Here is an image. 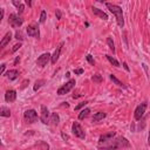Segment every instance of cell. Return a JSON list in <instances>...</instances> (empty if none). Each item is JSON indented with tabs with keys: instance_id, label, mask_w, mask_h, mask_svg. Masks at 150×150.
Masks as SVG:
<instances>
[{
	"instance_id": "obj_1",
	"label": "cell",
	"mask_w": 150,
	"mask_h": 150,
	"mask_svg": "<svg viewBox=\"0 0 150 150\" xmlns=\"http://www.w3.org/2000/svg\"><path fill=\"white\" fill-rule=\"evenodd\" d=\"M129 146H130L129 141L124 137H116L108 142L98 143V148L105 149V150H118V149H124V148H129Z\"/></svg>"
},
{
	"instance_id": "obj_2",
	"label": "cell",
	"mask_w": 150,
	"mask_h": 150,
	"mask_svg": "<svg viewBox=\"0 0 150 150\" xmlns=\"http://www.w3.org/2000/svg\"><path fill=\"white\" fill-rule=\"evenodd\" d=\"M105 6L108 7V9L115 15L116 18V21H117V25L122 28L124 26V20H123V13H122V8L117 5H114V4H110V2H107Z\"/></svg>"
},
{
	"instance_id": "obj_3",
	"label": "cell",
	"mask_w": 150,
	"mask_h": 150,
	"mask_svg": "<svg viewBox=\"0 0 150 150\" xmlns=\"http://www.w3.org/2000/svg\"><path fill=\"white\" fill-rule=\"evenodd\" d=\"M23 118L27 123H34L38 121V112L34 109H28L23 112Z\"/></svg>"
},
{
	"instance_id": "obj_4",
	"label": "cell",
	"mask_w": 150,
	"mask_h": 150,
	"mask_svg": "<svg viewBox=\"0 0 150 150\" xmlns=\"http://www.w3.org/2000/svg\"><path fill=\"white\" fill-rule=\"evenodd\" d=\"M75 86V80H69L66 84H63L62 87H60L57 89V95H64L67 94L68 91H70Z\"/></svg>"
},
{
	"instance_id": "obj_5",
	"label": "cell",
	"mask_w": 150,
	"mask_h": 150,
	"mask_svg": "<svg viewBox=\"0 0 150 150\" xmlns=\"http://www.w3.org/2000/svg\"><path fill=\"white\" fill-rule=\"evenodd\" d=\"M71 131H73V134L76 136V137H79V138H84L86 137V134H84V130L82 129V127L77 123V122H74L73 124H71Z\"/></svg>"
},
{
	"instance_id": "obj_6",
	"label": "cell",
	"mask_w": 150,
	"mask_h": 150,
	"mask_svg": "<svg viewBox=\"0 0 150 150\" xmlns=\"http://www.w3.org/2000/svg\"><path fill=\"white\" fill-rule=\"evenodd\" d=\"M8 22H9V25L12 26V27H20L22 23H23V20L21 19V18H19L16 14H9V18H8Z\"/></svg>"
},
{
	"instance_id": "obj_7",
	"label": "cell",
	"mask_w": 150,
	"mask_h": 150,
	"mask_svg": "<svg viewBox=\"0 0 150 150\" xmlns=\"http://www.w3.org/2000/svg\"><path fill=\"white\" fill-rule=\"evenodd\" d=\"M49 60H52V55L49 53H43L42 55H40L36 60V64L39 67H45L47 66V63L49 62Z\"/></svg>"
},
{
	"instance_id": "obj_8",
	"label": "cell",
	"mask_w": 150,
	"mask_h": 150,
	"mask_svg": "<svg viewBox=\"0 0 150 150\" xmlns=\"http://www.w3.org/2000/svg\"><path fill=\"white\" fill-rule=\"evenodd\" d=\"M27 34L29 36H33V38H36L39 39L40 38V30H39V27L36 23H30L28 27H27Z\"/></svg>"
},
{
	"instance_id": "obj_9",
	"label": "cell",
	"mask_w": 150,
	"mask_h": 150,
	"mask_svg": "<svg viewBox=\"0 0 150 150\" xmlns=\"http://www.w3.org/2000/svg\"><path fill=\"white\" fill-rule=\"evenodd\" d=\"M145 109H146V102L141 103V104L136 108L135 114H134V116H135V120H136V121H139V120L143 117V115H144V112H145Z\"/></svg>"
},
{
	"instance_id": "obj_10",
	"label": "cell",
	"mask_w": 150,
	"mask_h": 150,
	"mask_svg": "<svg viewBox=\"0 0 150 150\" xmlns=\"http://www.w3.org/2000/svg\"><path fill=\"white\" fill-rule=\"evenodd\" d=\"M40 120L43 124H47L49 123V111L47 109L46 105H41V116H40Z\"/></svg>"
},
{
	"instance_id": "obj_11",
	"label": "cell",
	"mask_w": 150,
	"mask_h": 150,
	"mask_svg": "<svg viewBox=\"0 0 150 150\" xmlns=\"http://www.w3.org/2000/svg\"><path fill=\"white\" fill-rule=\"evenodd\" d=\"M116 136V132L115 131H109L104 135H101L100 136V139H98V143H104V142H108L110 139H112L114 137Z\"/></svg>"
},
{
	"instance_id": "obj_12",
	"label": "cell",
	"mask_w": 150,
	"mask_h": 150,
	"mask_svg": "<svg viewBox=\"0 0 150 150\" xmlns=\"http://www.w3.org/2000/svg\"><path fill=\"white\" fill-rule=\"evenodd\" d=\"M62 46H63V42H60L59 43V46L56 47V49H55V52H54V54L52 55V63L54 64V63H56V61L59 60V56H60V53H61V48H62Z\"/></svg>"
},
{
	"instance_id": "obj_13",
	"label": "cell",
	"mask_w": 150,
	"mask_h": 150,
	"mask_svg": "<svg viewBox=\"0 0 150 150\" xmlns=\"http://www.w3.org/2000/svg\"><path fill=\"white\" fill-rule=\"evenodd\" d=\"M16 98V91L11 89V90H7L6 94H5V100L6 102H14Z\"/></svg>"
},
{
	"instance_id": "obj_14",
	"label": "cell",
	"mask_w": 150,
	"mask_h": 150,
	"mask_svg": "<svg viewBox=\"0 0 150 150\" xmlns=\"http://www.w3.org/2000/svg\"><path fill=\"white\" fill-rule=\"evenodd\" d=\"M91 12H93L95 15H97L98 18H101V19H103V20H108V15H107L103 11H101V9H98V8H96V7H91Z\"/></svg>"
},
{
	"instance_id": "obj_15",
	"label": "cell",
	"mask_w": 150,
	"mask_h": 150,
	"mask_svg": "<svg viewBox=\"0 0 150 150\" xmlns=\"http://www.w3.org/2000/svg\"><path fill=\"white\" fill-rule=\"evenodd\" d=\"M11 39H12V33H11V32H7V33H6V35L2 38V40H1V42H0V47H2V48H4L7 43H9Z\"/></svg>"
},
{
	"instance_id": "obj_16",
	"label": "cell",
	"mask_w": 150,
	"mask_h": 150,
	"mask_svg": "<svg viewBox=\"0 0 150 150\" xmlns=\"http://www.w3.org/2000/svg\"><path fill=\"white\" fill-rule=\"evenodd\" d=\"M7 77L9 79V80H15V79H18V76H19V71L16 70V69H12V70H8L7 71Z\"/></svg>"
},
{
	"instance_id": "obj_17",
	"label": "cell",
	"mask_w": 150,
	"mask_h": 150,
	"mask_svg": "<svg viewBox=\"0 0 150 150\" xmlns=\"http://www.w3.org/2000/svg\"><path fill=\"white\" fill-rule=\"evenodd\" d=\"M104 117H105V112H103V111H98V112H96V114L93 116V122H98V121L103 120Z\"/></svg>"
},
{
	"instance_id": "obj_18",
	"label": "cell",
	"mask_w": 150,
	"mask_h": 150,
	"mask_svg": "<svg viewBox=\"0 0 150 150\" xmlns=\"http://www.w3.org/2000/svg\"><path fill=\"white\" fill-rule=\"evenodd\" d=\"M49 122H52V124H53V125H57V124H59V122H60V117H59V115H57L56 112H53V114L50 115Z\"/></svg>"
},
{
	"instance_id": "obj_19",
	"label": "cell",
	"mask_w": 150,
	"mask_h": 150,
	"mask_svg": "<svg viewBox=\"0 0 150 150\" xmlns=\"http://www.w3.org/2000/svg\"><path fill=\"white\" fill-rule=\"evenodd\" d=\"M0 115L2 117H9L11 116V110L8 108H6V107H1L0 108Z\"/></svg>"
},
{
	"instance_id": "obj_20",
	"label": "cell",
	"mask_w": 150,
	"mask_h": 150,
	"mask_svg": "<svg viewBox=\"0 0 150 150\" xmlns=\"http://www.w3.org/2000/svg\"><path fill=\"white\" fill-rule=\"evenodd\" d=\"M109 77H110V80H111V81H112V82H114L116 86H118V87H122V88H125V86H124V84H123V83H122V82H121L118 79H116V77H115V75L110 74V75H109Z\"/></svg>"
},
{
	"instance_id": "obj_21",
	"label": "cell",
	"mask_w": 150,
	"mask_h": 150,
	"mask_svg": "<svg viewBox=\"0 0 150 150\" xmlns=\"http://www.w3.org/2000/svg\"><path fill=\"white\" fill-rule=\"evenodd\" d=\"M89 112H90V109L89 108H86V109H83L80 114H79V120H83L84 117H87L88 115H89Z\"/></svg>"
},
{
	"instance_id": "obj_22",
	"label": "cell",
	"mask_w": 150,
	"mask_h": 150,
	"mask_svg": "<svg viewBox=\"0 0 150 150\" xmlns=\"http://www.w3.org/2000/svg\"><path fill=\"white\" fill-rule=\"evenodd\" d=\"M13 5L18 8V11H19V13H22L23 12V9H25V7H23V5L20 2V1H16V0H13Z\"/></svg>"
},
{
	"instance_id": "obj_23",
	"label": "cell",
	"mask_w": 150,
	"mask_h": 150,
	"mask_svg": "<svg viewBox=\"0 0 150 150\" xmlns=\"http://www.w3.org/2000/svg\"><path fill=\"white\" fill-rule=\"evenodd\" d=\"M105 57L108 59V61H109L111 64H114L115 67H120V62H118L115 57H112V56H110V55H105Z\"/></svg>"
},
{
	"instance_id": "obj_24",
	"label": "cell",
	"mask_w": 150,
	"mask_h": 150,
	"mask_svg": "<svg viewBox=\"0 0 150 150\" xmlns=\"http://www.w3.org/2000/svg\"><path fill=\"white\" fill-rule=\"evenodd\" d=\"M45 82H46L45 80H39V81H36V82H35V84H34V87H33V90H34V91H36L38 89H40V88L43 86V83H45Z\"/></svg>"
},
{
	"instance_id": "obj_25",
	"label": "cell",
	"mask_w": 150,
	"mask_h": 150,
	"mask_svg": "<svg viewBox=\"0 0 150 150\" xmlns=\"http://www.w3.org/2000/svg\"><path fill=\"white\" fill-rule=\"evenodd\" d=\"M107 43H108L109 48L112 50V53H115V45H114V41H112V38L111 36L107 38Z\"/></svg>"
},
{
	"instance_id": "obj_26",
	"label": "cell",
	"mask_w": 150,
	"mask_h": 150,
	"mask_svg": "<svg viewBox=\"0 0 150 150\" xmlns=\"http://www.w3.org/2000/svg\"><path fill=\"white\" fill-rule=\"evenodd\" d=\"M91 80H93L94 82H96V83H101V82H102V76H101L100 74H96V75H94V76L91 77Z\"/></svg>"
},
{
	"instance_id": "obj_27",
	"label": "cell",
	"mask_w": 150,
	"mask_h": 150,
	"mask_svg": "<svg viewBox=\"0 0 150 150\" xmlns=\"http://www.w3.org/2000/svg\"><path fill=\"white\" fill-rule=\"evenodd\" d=\"M46 21V11H42L41 12V15H40V22L43 23Z\"/></svg>"
},
{
	"instance_id": "obj_28",
	"label": "cell",
	"mask_w": 150,
	"mask_h": 150,
	"mask_svg": "<svg viewBox=\"0 0 150 150\" xmlns=\"http://www.w3.org/2000/svg\"><path fill=\"white\" fill-rule=\"evenodd\" d=\"M87 60H88V62H89L90 64H94V63H95V61H94V59H93V56H91L90 54L87 55Z\"/></svg>"
},
{
	"instance_id": "obj_29",
	"label": "cell",
	"mask_w": 150,
	"mask_h": 150,
	"mask_svg": "<svg viewBox=\"0 0 150 150\" xmlns=\"http://www.w3.org/2000/svg\"><path fill=\"white\" fill-rule=\"evenodd\" d=\"M87 103H88L87 101H84V102H81L79 105H76V107H75V110H79V109H81V108H82V107H84Z\"/></svg>"
},
{
	"instance_id": "obj_30",
	"label": "cell",
	"mask_w": 150,
	"mask_h": 150,
	"mask_svg": "<svg viewBox=\"0 0 150 150\" xmlns=\"http://www.w3.org/2000/svg\"><path fill=\"white\" fill-rule=\"evenodd\" d=\"M20 47H21V43L19 42V43H16V45H15V46L13 47V49H12V52H16V50H18V49H19Z\"/></svg>"
},
{
	"instance_id": "obj_31",
	"label": "cell",
	"mask_w": 150,
	"mask_h": 150,
	"mask_svg": "<svg viewBox=\"0 0 150 150\" xmlns=\"http://www.w3.org/2000/svg\"><path fill=\"white\" fill-rule=\"evenodd\" d=\"M74 73L77 74V75H80V74L83 73V69H81V68H80V69H74Z\"/></svg>"
},
{
	"instance_id": "obj_32",
	"label": "cell",
	"mask_w": 150,
	"mask_h": 150,
	"mask_svg": "<svg viewBox=\"0 0 150 150\" xmlns=\"http://www.w3.org/2000/svg\"><path fill=\"white\" fill-rule=\"evenodd\" d=\"M55 15H56V18H57V19H61V12H60V9H56Z\"/></svg>"
},
{
	"instance_id": "obj_33",
	"label": "cell",
	"mask_w": 150,
	"mask_h": 150,
	"mask_svg": "<svg viewBox=\"0 0 150 150\" xmlns=\"http://www.w3.org/2000/svg\"><path fill=\"white\" fill-rule=\"evenodd\" d=\"M15 36H16V39H18V40H22V36H21V34H20L19 32H16V34H15Z\"/></svg>"
},
{
	"instance_id": "obj_34",
	"label": "cell",
	"mask_w": 150,
	"mask_h": 150,
	"mask_svg": "<svg viewBox=\"0 0 150 150\" xmlns=\"http://www.w3.org/2000/svg\"><path fill=\"white\" fill-rule=\"evenodd\" d=\"M5 67H6V64H5V63H2V64H1V70H0V74H4V71H5Z\"/></svg>"
},
{
	"instance_id": "obj_35",
	"label": "cell",
	"mask_w": 150,
	"mask_h": 150,
	"mask_svg": "<svg viewBox=\"0 0 150 150\" xmlns=\"http://www.w3.org/2000/svg\"><path fill=\"white\" fill-rule=\"evenodd\" d=\"M61 135H62V138L63 139H68V135H66L64 132H61Z\"/></svg>"
},
{
	"instance_id": "obj_36",
	"label": "cell",
	"mask_w": 150,
	"mask_h": 150,
	"mask_svg": "<svg viewBox=\"0 0 150 150\" xmlns=\"http://www.w3.org/2000/svg\"><path fill=\"white\" fill-rule=\"evenodd\" d=\"M27 82H28V80H25V81L22 82V86H21V88H25V87H26V83H27Z\"/></svg>"
},
{
	"instance_id": "obj_37",
	"label": "cell",
	"mask_w": 150,
	"mask_h": 150,
	"mask_svg": "<svg viewBox=\"0 0 150 150\" xmlns=\"http://www.w3.org/2000/svg\"><path fill=\"white\" fill-rule=\"evenodd\" d=\"M2 18H4V9H1V13H0V21L2 20Z\"/></svg>"
},
{
	"instance_id": "obj_38",
	"label": "cell",
	"mask_w": 150,
	"mask_h": 150,
	"mask_svg": "<svg viewBox=\"0 0 150 150\" xmlns=\"http://www.w3.org/2000/svg\"><path fill=\"white\" fill-rule=\"evenodd\" d=\"M123 66H124V68H125V70H129V67H128V64H127L125 62H123Z\"/></svg>"
},
{
	"instance_id": "obj_39",
	"label": "cell",
	"mask_w": 150,
	"mask_h": 150,
	"mask_svg": "<svg viewBox=\"0 0 150 150\" xmlns=\"http://www.w3.org/2000/svg\"><path fill=\"white\" fill-rule=\"evenodd\" d=\"M19 61H20V57H16V59H15V61H14V64H16Z\"/></svg>"
},
{
	"instance_id": "obj_40",
	"label": "cell",
	"mask_w": 150,
	"mask_h": 150,
	"mask_svg": "<svg viewBox=\"0 0 150 150\" xmlns=\"http://www.w3.org/2000/svg\"><path fill=\"white\" fill-rule=\"evenodd\" d=\"M148 144L150 145V131H149V136H148Z\"/></svg>"
},
{
	"instance_id": "obj_41",
	"label": "cell",
	"mask_w": 150,
	"mask_h": 150,
	"mask_svg": "<svg viewBox=\"0 0 150 150\" xmlns=\"http://www.w3.org/2000/svg\"><path fill=\"white\" fill-rule=\"evenodd\" d=\"M26 4H27V5H28V6H30V5H32V2H30V1H29V0H26Z\"/></svg>"
}]
</instances>
